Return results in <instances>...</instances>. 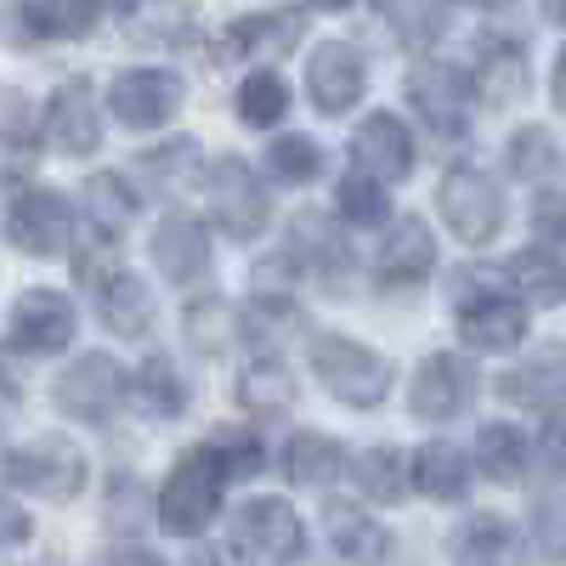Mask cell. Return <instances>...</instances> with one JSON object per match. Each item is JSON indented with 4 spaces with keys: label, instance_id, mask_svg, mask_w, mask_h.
<instances>
[{
    "label": "cell",
    "instance_id": "f5cc1de1",
    "mask_svg": "<svg viewBox=\"0 0 566 566\" xmlns=\"http://www.w3.org/2000/svg\"><path fill=\"white\" fill-rule=\"evenodd\" d=\"M317 7H346V0H317Z\"/></svg>",
    "mask_w": 566,
    "mask_h": 566
},
{
    "label": "cell",
    "instance_id": "ffe728a7",
    "mask_svg": "<svg viewBox=\"0 0 566 566\" xmlns=\"http://www.w3.org/2000/svg\"><path fill=\"white\" fill-rule=\"evenodd\" d=\"M499 391L510 402H522V408H566V357L560 352H544L522 368H510Z\"/></svg>",
    "mask_w": 566,
    "mask_h": 566
},
{
    "label": "cell",
    "instance_id": "3957f363",
    "mask_svg": "<svg viewBox=\"0 0 566 566\" xmlns=\"http://www.w3.org/2000/svg\"><path fill=\"white\" fill-rule=\"evenodd\" d=\"M437 210L448 216L453 239H464V244H488L493 232H499V221H504L499 187H493V176H482L476 165H453V170L442 176Z\"/></svg>",
    "mask_w": 566,
    "mask_h": 566
},
{
    "label": "cell",
    "instance_id": "d6a6232c",
    "mask_svg": "<svg viewBox=\"0 0 566 566\" xmlns=\"http://www.w3.org/2000/svg\"><path fill=\"white\" fill-rule=\"evenodd\" d=\"M136 391H142V408H154L159 419H176L181 408H187V386L176 380V363L170 357H148L142 363V374H136Z\"/></svg>",
    "mask_w": 566,
    "mask_h": 566
},
{
    "label": "cell",
    "instance_id": "f1b7e54d",
    "mask_svg": "<svg viewBox=\"0 0 566 566\" xmlns=\"http://www.w3.org/2000/svg\"><path fill=\"white\" fill-rule=\"evenodd\" d=\"M239 402L255 408V413H277V408H290L295 402V374L283 368V363H255L244 368V380H239Z\"/></svg>",
    "mask_w": 566,
    "mask_h": 566
},
{
    "label": "cell",
    "instance_id": "ac0fdd59",
    "mask_svg": "<svg viewBox=\"0 0 566 566\" xmlns=\"http://www.w3.org/2000/svg\"><path fill=\"white\" fill-rule=\"evenodd\" d=\"M154 261L170 283H187V277H199L210 266V239H205V227L199 221H187V216H165L159 232H154Z\"/></svg>",
    "mask_w": 566,
    "mask_h": 566
},
{
    "label": "cell",
    "instance_id": "4fadbf2b",
    "mask_svg": "<svg viewBox=\"0 0 566 566\" xmlns=\"http://www.w3.org/2000/svg\"><path fill=\"white\" fill-rule=\"evenodd\" d=\"M12 340L23 352H63L74 340V306L52 290H29L12 306Z\"/></svg>",
    "mask_w": 566,
    "mask_h": 566
},
{
    "label": "cell",
    "instance_id": "7c38bea8",
    "mask_svg": "<svg viewBox=\"0 0 566 566\" xmlns=\"http://www.w3.org/2000/svg\"><path fill=\"white\" fill-rule=\"evenodd\" d=\"M306 80H312V103H317L323 114H346V108L363 97V57H357V45H352V40L317 45Z\"/></svg>",
    "mask_w": 566,
    "mask_h": 566
},
{
    "label": "cell",
    "instance_id": "603a6c76",
    "mask_svg": "<svg viewBox=\"0 0 566 566\" xmlns=\"http://www.w3.org/2000/svg\"><path fill=\"white\" fill-rule=\"evenodd\" d=\"M103 323L114 328V335H125V340H142V335H148L154 306H148V290H142V277L119 272V277L103 283Z\"/></svg>",
    "mask_w": 566,
    "mask_h": 566
},
{
    "label": "cell",
    "instance_id": "c3c4849f",
    "mask_svg": "<svg viewBox=\"0 0 566 566\" xmlns=\"http://www.w3.org/2000/svg\"><path fill=\"white\" fill-rule=\"evenodd\" d=\"M549 453H555V464H566V419L549 424Z\"/></svg>",
    "mask_w": 566,
    "mask_h": 566
},
{
    "label": "cell",
    "instance_id": "30bf717a",
    "mask_svg": "<svg viewBox=\"0 0 566 566\" xmlns=\"http://www.w3.org/2000/svg\"><path fill=\"white\" fill-rule=\"evenodd\" d=\"M45 136L63 154H91L103 142V114H97L91 80H63V91L52 97V114H45Z\"/></svg>",
    "mask_w": 566,
    "mask_h": 566
},
{
    "label": "cell",
    "instance_id": "74e56055",
    "mask_svg": "<svg viewBox=\"0 0 566 566\" xmlns=\"http://www.w3.org/2000/svg\"><path fill=\"white\" fill-rule=\"evenodd\" d=\"M340 216L357 221V227H380V221L391 216L386 187L374 181V176H346V181H340Z\"/></svg>",
    "mask_w": 566,
    "mask_h": 566
},
{
    "label": "cell",
    "instance_id": "5b68a950",
    "mask_svg": "<svg viewBox=\"0 0 566 566\" xmlns=\"http://www.w3.org/2000/svg\"><path fill=\"white\" fill-rule=\"evenodd\" d=\"M0 482L40 499H74L85 488V459L69 442H29V448L0 453Z\"/></svg>",
    "mask_w": 566,
    "mask_h": 566
},
{
    "label": "cell",
    "instance_id": "816d5d0a",
    "mask_svg": "<svg viewBox=\"0 0 566 566\" xmlns=\"http://www.w3.org/2000/svg\"><path fill=\"white\" fill-rule=\"evenodd\" d=\"M470 7H504V0H470Z\"/></svg>",
    "mask_w": 566,
    "mask_h": 566
},
{
    "label": "cell",
    "instance_id": "484cf974",
    "mask_svg": "<svg viewBox=\"0 0 566 566\" xmlns=\"http://www.w3.org/2000/svg\"><path fill=\"white\" fill-rule=\"evenodd\" d=\"M413 482L431 499H459L464 482H470V459L453 442H431V448H419V459H413Z\"/></svg>",
    "mask_w": 566,
    "mask_h": 566
},
{
    "label": "cell",
    "instance_id": "8d00e7d4",
    "mask_svg": "<svg viewBox=\"0 0 566 566\" xmlns=\"http://www.w3.org/2000/svg\"><path fill=\"white\" fill-rule=\"evenodd\" d=\"M380 18L402 40H437L442 34V0H380Z\"/></svg>",
    "mask_w": 566,
    "mask_h": 566
},
{
    "label": "cell",
    "instance_id": "d4e9b609",
    "mask_svg": "<svg viewBox=\"0 0 566 566\" xmlns=\"http://www.w3.org/2000/svg\"><path fill=\"white\" fill-rule=\"evenodd\" d=\"M103 18L97 0H23V23L45 40H74Z\"/></svg>",
    "mask_w": 566,
    "mask_h": 566
},
{
    "label": "cell",
    "instance_id": "4316f807",
    "mask_svg": "<svg viewBox=\"0 0 566 566\" xmlns=\"http://www.w3.org/2000/svg\"><path fill=\"white\" fill-rule=\"evenodd\" d=\"M510 283H515V295H522V301L549 306V301L566 295V261L560 255H544V250H527V255L510 261Z\"/></svg>",
    "mask_w": 566,
    "mask_h": 566
},
{
    "label": "cell",
    "instance_id": "2e32d148",
    "mask_svg": "<svg viewBox=\"0 0 566 566\" xmlns=\"http://www.w3.org/2000/svg\"><path fill=\"white\" fill-rule=\"evenodd\" d=\"M453 566H522V533L504 515H470L453 533Z\"/></svg>",
    "mask_w": 566,
    "mask_h": 566
},
{
    "label": "cell",
    "instance_id": "f6af8a7d",
    "mask_svg": "<svg viewBox=\"0 0 566 566\" xmlns=\"http://www.w3.org/2000/svg\"><path fill=\"white\" fill-rule=\"evenodd\" d=\"M533 227L544 244H566V193H544L533 210Z\"/></svg>",
    "mask_w": 566,
    "mask_h": 566
},
{
    "label": "cell",
    "instance_id": "7a4b0ae2",
    "mask_svg": "<svg viewBox=\"0 0 566 566\" xmlns=\"http://www.w3.org/2000/svg\"><path fill=\"white\" fill-rule=\"evenodd\" d=\"M312 368H317V380L340 402H352V408H374L386 397V386H391V363L380 352L346 340V335H323L312 346Z\"/></svg>",
    "mask_w": 566,
    "mask_h": 566
},
{
    "label": "cell",
    "instance_id": "7402d4cb",
    "mask_svg": "<svg viewBox=\"0 0 566 566\" xmlns=\"http://www.w3.org/2000/svg\"><path fill=\"white\" fill-rule=\"evenodd\" d=\"M328 538H335V549L352 566H380L391 555V538L380 533V522H368V515L352 510V504H328Z\"/></svg>",
    "mask_w": 566,
    "mask_h": 566
},
{
    "label": "cell",
    "instance_id": "e575fe53",
    "mask_svg": "<svg viewBox=\"0 0 566 566\" xmlns=\"http://www.w3.org/2000/svg\"><path fill=\"white\" fill-rule=\"evenodd\" d=\"M283 108H290V85H283L277 74H250V80L239 85V114H244L250 125H277Z\"/></svg>",
    "mask_w": 566,
    "mask_h": 566
},
{
    "label": "cell",
    "instance_id": "9a60e30c",
    "mask_svg": "<svg viewBox=\"0 0 566 566\" xmlns=\"http://www.w3.org/2000/svg\"><path fill=\"white\" fill-rule=\"evenodd\" d=\"M7 232H12V244L29 250V255H57L63 239H69V205L57 193H18L12 216H7Z\"/></svg>",
    "mask_w": 566,
    "mask_h": 566
},
{
    "label": "cell",
    "instance_id": "1f68e13d",
    "mask_svg": "<svg viewBox=\"0 0 566 566\" xmlns=\"http://www.w3.org/2000/svg\"><path fill=\"white\" fill-rule=\"evenodd\" d=\"M357 488L368 493V499H380V504H397L402 493H408V476H402V453L397 448H368V453H357Z\"/></svg>",
    "mask_w": 566,
    "mask_h": 566
},
{
    "label": "cell",
    "instance_id": "f546056e",
    "mask_svg": "<svg viewBox=\"0 0 566 566\" xmlns=\"http://www.w3.org/2000/svg\"><path fill=\"white\" fill-rule=\"evenodd\" d=\"M510 165H515V176L544 181V176L566 170V154H560V142H555L544 125H527V130L510 136Z\"/></svg>",
    "mask_w": 566,
    "mask_h": 566
},
{
    "label": "cell",
    "instance_id": "60d3db41",
    "mask_svg": "<svg viewBox=\"0 0 566 566\" xmlns=\"http://www.w3.org/2000/svg\"><path fill=\"white\" fill-rule=\"evenodd\" d=\"M216 459L227 464V476H255L261 470V442L244 437V431H216Z\"/></svg>",
    "mask_w": 566,
    "mask_h": 566
},
{
    "label": "cell",
    "instance_id": "277c9868",
    "mask_svg": "<svg viewBox=\"0 0 566 566\" xmlns=\"http://www.w3.org/2000/svg\"><path fill=\"white\" fill-rule=\"evenodd\" d=\"M301 544H306L301 515L283 504V499H250V504L239 510V522H232V549H239L244 560H255V566L295 560Z\"/></svg>",
    "mask_w": 566,
    "mask_h": 566
},
{
    "label": "cell",
    "instance_id": "836d02e7",
    "mask_svg": "<svg viewBox=\"0 0 566 566\" xmlns=\"http://www.w3.org/2000/svg\"><path fill=\"white\" fill-rule=\"evenodd\" d=\"M301 312L290 301H255L244 312V335L261 346V352H277V346H290V335H301Z\"/></svg>",
    "mask_w": 566,
    "mask_h": 566
},
{
    "label": "cell",
    "instance_id": "7dc6e473",
    "mask_svg": "<svg viewBox=\"0 0 566 566\" xmlns=\"http://www.w3.org/2000/svg\"><path fill=\"white\" fill-rule=\"evenodd\" d=\"M108 566H165V560H159V555H148V549H119Z\"/></svg>",
    "mask_w": 566,
    "mask_h": 566
},
{
    "label": "cell",
    "instance_id": "4dcf8cb0",
    "mask_svg": "<svg viewBox=\"0 0 566 566\" xmlns=\"http://www.w3.org/2000/svg\"><path fill=\"white\" fill-rule=\"evenodd\" d=\"M476 91H482V103H493V108H504V103L522 97V91H527V63H522V52H510V45L488 52V57H482V74H476Z\"/></svg>",
    "mask_w": 566,
    "mask_h": 566
},
{
    "label": "cell",
    "instance_id": "bcb514c9",
    "mask_svg": "<svg viewBox=\"0 0 566 566\" xmlns=\"http://www.w3.org/2000/svg\"><path fill=\"white\" fill-rule=\"evenodd\" d=\"M29 538V515L12 504V499H0V549L7 544H23Z\"/></svg>",
    "mask_w": 566,
    "mask_h": 566
},
{
    "label": "cell",
    "instance_id": "44dd1931",
    "mask_svg": "<svg viewBox=\"0 0 566 566\" xmlns=\"http://www.w3.org/2000/svg\"><path fill=\"white\" fill-rule=\"evenodd\" d=\"M306 18L301 12H266V18H244L227 29V57H272V52H290L301 40Z\"/></svg>",
    "mask_w": 566,
    "mask_h": 566
},
{
    "label": "cell",
    "instance_id": "ab89813d",
    "mask_svg": "<svg viewBox=\"0 0 566 566\" xmlns=\"http://www.w3.org/2000/svg\"><path fill=\"white\" fill-rule=\"evenodd\" d=\"M187 335H193L205 352H221L227 335H232V312H227V301H205V306L187 312Z\"/></svg>",
    "mask_w": 566,
    "mask_h": 566
},
{
    "label": "cell",
    "instance_id": "f35d334b",
    "mask_svg": "<svg viewBox=\"0 0 566 566\" xmlns=\"http://www.w3.org/2000/svg\"><path fill=\"white\" fill-rule=\"evenodd\" d=\"M266 159H272V170H277L283 181H312V176L323 170V154L312 148L306 136H277Z\"/></svg>",
    "mask_w": 566,
    "mask_h": 566
},
{
    "label": "cell",
    "instance_id": "5bb4252c",
    "mask_svg": "<svg viewBox=\"0 0 566 566\" xmlns=\"http://www.w3.org/2000/svg\"><path fill=\"white\" fill-rule=\"evenodd\" d=\"M352 159H357V170L374 176V181H397V176H408V165H413V136H408L402 119L374 114V119L357 125V136H352Z\"/></svg>",
    "mask_w": 566,
    "mask_h": 566
},
{
    "label": "cell",
    "instance_id": "ee69618b",
    "mask_svg": "<svg viewBox=\"0 0 566 566\" xmlns=\"http://www.w3.org/2000/svg\"><path fill=\"white\" fill-rule=\"evenodd\" d=\"M34 136V114L23 103V91L0 85V142H29Z\"/></svg>",
    "mask_w": 566,
    "mask_h": 566
},
{
    "label": "cell",
    "instance_id": "f907efd6",
    "mask_svg": "<svg viewBox=\"0 0 566 566\" xmlns=\"http://www.w3.org/2000/svg\"><path fill=\"white\" fill-rule=\"evenodd\" d=\"M544 18H555V23H566V0H544Z\"/></svg>",
    "mask_w": 566,
    "mask_h": 566
},
{
    "label": "cell",
    "instance_id": "d6986e66",
    "mask_svg": "<svg viewBox=\"0 0 566 566\" xmlns=\"http://www.w3.org/2000/svg\"><path fill=\"white\" fill-rule=\"evenodd\" d=\"M459 335L476 352H510L515 340L527 335V312L515 301H470L459 312Z\"/></svg>",
    "mask_w": 566,
    "mask_h": 566
},
{
    "label": "cell",
    "instance_id": "e0dca14e",
    "mask_svg": "<svg viewBox=\"0 0 566 566\" xmlns=\"http://www.w3.org/2000/svg\"><path fill=\"white\" fill-rule=\"evenodd\" d=\"M431 261H437L431 227H424L419 216H397L386 244H380V277L386 283H419L424 272H431Z\"/></svg>",
    "mask_w": 566,
    "mask_h": 566
},
{
    "label": "cell",
    "instance_id": "cb8c5ba5",
    "mask_svg": "<svg viewBox=\"0 0 566 566\" xmlns=\"http://www.w3.org/2000/svg\"><path fill=\"white\" fill-rule=\"evenodd\" d=\"M283 470H290L295 488H328L340 476V442H328L317 431H301V437H290V448H283Z\"/></svg>",
    "mask_w": 566,
    "mask_h": 566
},
{
    "label": "cell",
    "instance_id": "83f0119b",
    "mask_svg": "<svg viewBox=\"0 0 566 566\" xmlns=\"http://www.w3.org/2000/svg\"><path fill=\"white\" fill-rule=\"evenodd\" d=\"M476 464H482V476H493V482H515L527 470V437L515 431V424H482Z\"/></svg>",
    "mask_w": 566,
    "mask_h": 566
},
{
    "label": "cell",
    "instance_id": "7bdbcfd3",
    "mask_svg": "<svg viewBox=\"0 0 566 566\" xmlns=\"http://www.w3.org/2000/svg\"><path fill=\"white\" fill-rule=\"evenodd\" d=\"M538 538H544V549L555 560H566V488L538 499Z\"/></svg>",
    "mask_w": 566,
    "mask_h": 566
},
{
    "label": "cell",
    "instance_id": "b9f144b4",
    "mask_svg": "<svg viewBox=\"0 0 566 566\" xmlns=\"http://www.w3.org/2000/svg\"><path fill=\"white\" fill-rule=\"evenodd\" d=\"M181 165H199L193 142H170L165 154H148V159H142V170H148V181H154V187H181V181H187V170H181Z\"/></svg>",
    "mask_w": 566,
    "mask_h": 566
},
{
    "label": "cell",
    "instance_id": "8fae6325",
    "mask_svg": "<svg viewBox=\"0 0 566 566\" xmlns=\"http://www.w3.org/2000/svg\"><path fill=\"white\" fill-rule=\"evenodd\" d=\"M476 380H470V368L459 352H437L424 357V368L413 374V413L419 419H459Z\"/></svg>",
    "mask_w": 566,
    "mask_h": 566
},
{
    "label": "cell",
    "instance_id": "681fc988",
    "mask_svg": "<svg viewBox=\"0 0 566 566\" xmlns=\"http://www.w3.org/2000/svg\"><path fill=\"white\" fill-rule=\"evenodd\" d=\"M555 103L566 108V52H560V63H555Z\"/></svg>",
    "mask_w": 566,
    "mask_h": 566
},
{
    "label": "cell",
    "instance_id": "6da1fadb",
    "mask_svg": "<svg viewBox=\"0 0 566 566\" xmlns=\"http://www.w3.org/2000/svg\"><path fill=\"white\" fill-rule=\"evenodd\" d=\"M221 488H227V464L216 459V448L181 453V464L170 470L165 488H159V527L176 533V538L205 533L216 504H221Z\"/></svg>",
    "mask_w": 566,
    "mask_h": 566
},
{
    "label": "cell",
    "instance_id": "52a82bcc",
    "mask_svg": "<svg viewBox=\"0 0 566 566\" xmlns=\"http://www.w3.org/2000/svg\"><path fill=\"white\" fill-rule=\"evenodd\" d=\"M119 397H125V380H119L114 357H103V352L74 357L63 368V380H57V408L69 419H85V424H103L119 408Z\"/></svg>",
    "mask_w": 566,
    "mask_h": 566
},
{
    "label": "cell",
    "instance_id": "8992f818",
    "mask_svg": "<svg viewBox=\"0 0 566 566\" xmlns=\"http://www.w3.org/2000/svg\"><path fill=\"white\" fill-rule=\"evenodd\" d=\"M210 210L221 221L227 239H261V227H266V187L255 181L250 165L239 159H216L210 170Z\"/></svg>",
    "mask_w": 566,
    "mask_h": 566
},
{
    "label": "cell",
    "instance_id": "ba28073f",
    "mask_svg": "<svg viewBox=\"0 0 566 566\" xmlns=\"http://www.w3.org/2000/svg\"><path fill=\"white\" fill-rule=\"evenodd\" d=\"M181 108V80L176 74H159V69H125L108 80V114L119 125H165L170 114Z\"/></svg>",
    "mask_w": 566,
    "mask_h": 566
},
{
    "label": "cell",
    "instance_id": "d590c367",
    "mask_svg": "<svg viewBox=\"0 0 566 566\" xmlns=\"http://www.w3.org/2000/svg\"><path fill=\"white\" fill-rule=\"evenodd\" d=\"M85 210H91V221H97L103 232H119V227L136 216V205H130V193H125L119 176H91V181H85Z\"/></svg>",
    "mask_w": 566,
    "mask_h": 566
},
{
    "label": "cell",
    "instance_id": "9c48e42d",
    "mask_svg": "<svg viewBox=\"0 0 566 566\" xmlns=\"http://www.w3.org/2000/svg\"><path fill=\"white\" fill-rule=\"evenodd\" d=\"M408 97H413V108L424 114V125L442 130V136H459L464 119H470V80H464L459 69H448V63L413 69Z\"/></svg>",
    "mask_w": 566,
    "mask_h": 566
}]
</instances>
